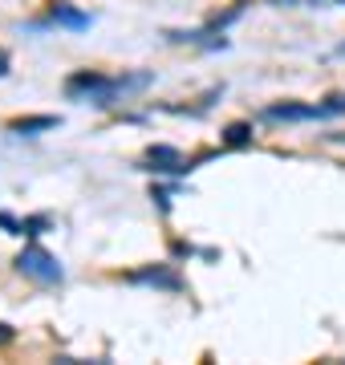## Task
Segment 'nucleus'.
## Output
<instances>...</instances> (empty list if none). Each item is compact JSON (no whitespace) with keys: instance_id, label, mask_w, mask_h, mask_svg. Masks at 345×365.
<instances>
[{"instance_id":"423d86ee","label":"nucleus","mask_w":345,"mask_h":365,"mask_svg":"<svg viewBox=\"0 0 345 365\" xmlns=\"http://www.w3.org/2000/svg\"><path fill=\"white\" fill-rule=\"evenodd\" d=\"M57 126H61V118L57 114H33V118H16V122H9V134H16V138H33V134L57 130Z\"/></svg>"},{"instance_id":"0eeeda50","label":"nucleus","mask_w":345,"mask_h":365,"mask_svg":"<svg viewBox=\"0 0 345 365\" xmlns=\"http://www.w3.org/2000/svg\"><path fill=\"white\" fill-rule=\"evenodd\" d=\"M224 143L227 146H248L252 143V126H248V122H232L224 130Z\"/></svg>"},{"instance_id":"ddd939ff","label":"nucleus","mask_w":345,"mask_h":365,"mask_svg":"<svg viewBox=\"0 0 345 365\" xmlns=\"http://www.w3.org/2000/svg\"><path fill=\"white\" fill-rule=\"evenodd\" d=\"M333 57H345V41H341V45H337V49H333Z\"/></svg>"},{"instance_id":"4468645a","label":"nucleus","mask_w":345,"mask_h":365,"mask_svg":"<svg viewBox=\"0 0 345 365\" xmlns=\"http://www.w3.org/2000/svg\"><path fill=\"white\" fill-rule=\"evenodd\" d=\"M277 4H280V0H277ZM284 4H292V0H284Z\"/></svg>"},{"instance_id":"1a4fd4ad","label":"nucleus","mask_w":345,"mask_h":365,"mask_svg":"<svg viewBox=\"0 0 345 365\" xmlns=\"http://www.w3.org/2000/svg\"><path fill=\"white\" fill-rule=\"evenodd\" d=\"M321 106H325V114H329V118L333 114H345V93H329Z\"/></svg>"},{"instance_id":"f257e3e1","label":"nucleus","mask_w":345,"mask_h":365,"mask_svg":"<svg viewBox=\"0 0 345 365\" xmlns=\"http://www.w3.org/2000/svg\"><path fill=\"white\" fill-rule=\"evenodd\" d=\"M16 272L33 276V280H41V284H61V280H66L61 260H57V256H49L41 244H29V248L16 256Z\"/></svg>"},{"instance_id":"9d476101","label":"nucleus","mask_w":345,"mask_h":365,"mask_svg":"<svg viewBox=\"0 0 345 365\" xmlns=\"http://www.w3.org/2000/svg\"><path fill=\"white\" fill-rule=\"evenodd\" d=\"M0 227H4L9 235H25V232H21V220H13L9 211H0Z\"/></svg>"},{"instance_id":"f8f14e48","label":"nucleus","mask_w":345,"mask_h":365,"mask_svg":"<svg viewBox=\"0 0 345 365\" xmlns=\"http://www.w3.org/2000/svg\"><path fill=\"white\" fill-rule=\"evenodd\" d=\"M4 73H9V53L0 49V78H4Z\"/></svg>"},{"instance_id":"f03ea898","label":"nucleus","mask_w":345,"mask_h":365,"mask_svg":"<svg viewBox=\"0 0 345 365\" xmlns=\"http://www.w3.org/2000/svg\"><path fill=\"white\" fill-rule=\"evenodd\" d=\"M106 73L102 69H78V73H69L66 78V98L69 102H90L93 106V98L106 90Z\"/></svg>"},{"instance_id":"20e7f679","label":"nucleus","mask_w":345,"mask_h":365,"mask_svg":"<svg viewBox=\"0 0 345 365\" xmlns=\"http://www.w3.org/2000/svg\"><path fill=\"white\" fill-rule=\"evenodd\" d=\"M130 284H155V288H167V292H179L183 280L175 272L171 264H150V268H138V272H126Z\"/></svg>"},{"instance_id":"2eb2a0df","label":"nucleus","mask_w":345,"mask_h":365,"mask_svg":"<svg viewBox=\"0 0 345 365\" xmlns=\"http://www.w3.org/2000/svg\"><path fill=\"white\" fill-rule=\"evenodd\" d=\"M341 4H345V0H341Z\"/></svg>"},{"instance_id":"9b49d317","label":"nucleus","mask_w":345,"mask_h":365,"mask_svg":"<svg viewBox=\"0 0 345 365\" xmlns=\"http://www.w3.org/2000/svg\"><path fill=\"white\" fill-rule=\"evenodd\" d=\"M16 337V333H13V329H9V325H4V321H0V345H9V341H13Z\"/></svg>"},{"instance_id":"6e6552de","label":"nucleus","mask_w":345,"mask_h":365,"mask_svg":"<svg viewBox=\"0 0 345 365\" xmlns=\"http://www.w3.org/2000/svg\"><path fill=\"white\" fill-rule=\"evenodd\" d=\"M49 227V215H29V220H21V232L25 235H41Z\"/></svg>"},{"instance_id":"7ed1b4c3","label":"nucleus","mask_w":345,"mask_h":365,"mask_svg":"<svg viewBox=\"0 0 345 365\" xmlns=\"http://www.w3.org/2000/svg\"><path fill=\"white\" fill-rule=\"evenodd\" d=\"M268 122H317V118H329L325 114V106H301V102H277L264 110Z\"/></svg>"},{"instance_id":"39448f33","label":"nucleus","mask_w":345,"mask_h":365,"mask_svg":"<svg viewBox=\"0 0 345 365\" xmlns=\"http://www.w3.org/2000/svg\"><path fill=\"white\" fill-rule=\"evenodd\" d=\"M49 25H61V29H73V33H86L93 21L81 13V9H73L69 0H53V4H49Z\"/></svg>"}]
</instances>
